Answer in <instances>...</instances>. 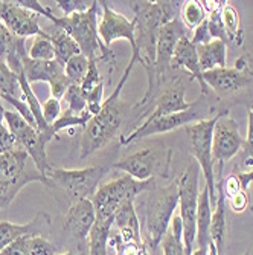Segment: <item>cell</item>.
I'll list each match as a JSON object with an SVG mask.
<instances>
[{
	"mask_svg": "<svg viewBox=\"0 0 253 255\" xmlns=\"http://www.w3.org/2000/svg\"><path fill=\"white\" fill-rule=\"evenodd\" d=\"M0 20L3 25L18 38H28V37H38L46 35L38 23V14L21 6L17 0L11 2H2L0 0Z\"/></svg>",
	"mask_w": 253,
	"mask_h": 255,
	"instance_id": "9a60e30c",
	"label": "cell"
},
{
	"mask_svg": "<svg viewBox=\"0 0 253 255\" xmlns=\"http://www.w3.org/2000/svg\"><path fill=\"white\" fill-rule=\"evenodd\" d=\"M51 41H52L54 49H55V61L63 67L72 57L81 54V49L77 44V41L66 31H63L60 28L54 29V32L51 34Z\"/></svg>",
	"mask_w": 253,
	"mask_h": 255,
	"instance_id": "d4e9b609",
	"label": "cell"
},
{
	"mask_svg": "<svg viewBox=\"0 0 253 255\" xmlns=\"http://www.w3.org/2000/svg\"><path fill=\"white\" fill-rule=\"evenodd\" d=\"M5 123L9 131L14 134L18 147L25 151L34 162L35 170L46 177V173L51 170V164L46 154V144L48 141L44 136L31 124H28L17 112H5Z\"/></svg>",
	"mask_w": 253,
	"mask_h": 255,
	"instance_id": "8fae6325",
	"label": "cell"
},
{
	"mask_svg": "<svg viewBox=\"0 0 253 255\" xmlns=\"http://www.w3.org/2000/svg\"><path fill=\"white\" fill-rule=\"evenodd\" d=\"M249 193L247 191H241L232 197L226 199V202L229 203V206H231V210L235 213V214H241L244 213L247 208H249Z\"/></svg>",
	"mask_w": 253,
	"mask_h": 255,
	"instance_id": "7dc6e473",
	"label": "cell"
},
{
	"mask_svg": "<svg viewBox=\"0 0 253 255\" xmlns=\"http://www.w3.org/2000/svg\"><path fill=\"white\" fill-rule=\"evenodd\" d=\"M102 8L101 20L98 21V34L105 48L110 49V46L116 40H127L131 44V49H136V23L134 20L127 18L124 14L114 11L108 2H99Z\"/></svg>",
	"mask_w": 253,
	"mask_h": 255,
	"instance_id": "5bb4252c",
	"label": "cell"
},
{
	"mask_svg": "<svg viewBox=\"0 0 253 255\" xmlns=\"http://www.w3.org/2000/svg\"><path fill=\"white\" fill-rule=\"evenodd\" d=\"M29 239L31 236H25L15 240L0 252V255H29Z\"/></svg>",
	"mask_w": 253,
	"mask_h": 255,
	"instance_id": "ee69618b",
	"label": "cell"
},
{
	"mask_svg": "<svg viewBox=\"0 0 253 255\" xmlns=\"http://www.w3.org/2000/svg\"><path fill=\"white\" fill-rule=\"evenodd\" d=\"M41 110H43V120H44L46 126L51 127L63 113L61 112V101L51 97L41 104Z\"/></svg>",
	"mask_w": 253,
	"mask_h": 255,
	"instance_id": "ab89813d",
	"label": "cell"
},
{
	"mask_svg": "<svg viewBox=\"0 0 253 255\" xmlns=\"http://www.w3.org/2000/svg\"><path fill=\"white\" fill-rule=\"evenodd\" d=\"M23 72H25V77L31 84L37 81H44L51 84L64 74V67L60 66L55 60L37 61V60H31L28 55L23 58Z\"/></svg>",
	"mask_w": 253,
	"mask_h": 255,
	"instance_id": "7402d4cb",
	"label": "cell"
},
{
	"mask_svg": "<svg viewBox=\"0 0 253 255\" xmlns=\"http://www.w3.org/2000/svg\"><path fill=\"white\" fill-rule=\"evenodd\" d=\"M88 64H90V60L84 54H78L66 63L64 74L72 84H80L87 74Z\"/></svg>",
	"mask_w": 253,
	"mask_h": 255,
	"instance_id": "d6a6232c",
	"label": "cell"
},
{
	"mask_svg": "<svg viewBox=\"0 0 253 255\" xmlns=\"http://www.w3.org/2000/svg\"><path fill=\"white\" fill-rule=\"evenodd\" d=\"M96 223V211L91 199L74 202L64 216V231L72 239L87 246V239Z\"/></svg>",
	"mask_w": 253,
	"mask_h": 255,
	"instance_id": "2e32d148",
	"label": "cell"
},
{
	"mask_svg": "<svg viewBox=\"0 0 253 255\" xmlns=\"http://www.w3.org/2000/svg\"><path fill=\"white\" fill-rule=\"evenodd\" d=\"M178 206L177 180L168 187H153L145 205V248L156 251L168 233L174 211Z\"/></svg>",
	"mask_w": 253,
	"mask_h": 255,
	"instance_id": "277c9868",
	"label": "cell"
},
{
	"mask_svg": "<svg viewBox=\"0 0 253 255\" xmlns=\"http://www.w3.org/2000/svg\"><path fill=\"white\" fill-rule=\"evenodd\" d=\"M171 229L165 234L162 243L164 255H185V246H183V223L180 216H174L171 220Z\"/></svg>",
	"mask_w": 253,
	"mask_h": 255,
	"instance_id": "83f0119b",
	"label": "cell"
},
{
	"mask_svg": "<svg viewBox=\"0 0 253 255\" xmlns=\"http://www.w3.org/2000/svg\"><path fill=\"white\" fill-rule=\"evenodd\" d=\"M206 18H208V14H206L200 0L183 2L180 8V20L188 31H194L195 28H198Z\"/></svg>",
	"mask_w": 253,
	"mask_h": 255,
	"instance_id": "f1b7e54d",
	"label": "cell"
},
{
	"mask_svg": "<svg viewBox=\"0 0 253 255\" xmlns=\"http://www.w3.org/2000/svg\"><path fill=\"white\" fill-rule=\"evenodd\" d=\"M90 120H91V115L88 112H84L83 115H74L71 112L64 110L61 113V117L49 127V134L54 139L63 130L72 128V127H85Z\"/></svg>",
	"mask_w": 253,
	"mask_h": 255,
	"instance_id": "f546056e",
	"label": "cell"
},
{
	"mask_svg": "<svg viewBox=\"0 0 253 255\" xmlns=\"http://www.w3.org/2000/svg\"><path fill=\"white\" fill-rule=\"evenodd\" d=\"M111 228L113 219L107 222H96L87 239V249L81 255H107Z\"/></svg>",
	"mask_w": 253,
	"mask_h": 255,
	"instance_id": "484cf974",
	"label": "cell"
},
{
	"mask_svg": "<svg viewBox=\"0 0 253 255\" xmlns=\"http://www.w3.org/2000/svg\"><path fill=\"white\" fill-rule=\"evenodd\" d=\"M185 94H186L185 83L181 80L174 81L171 86L162 90V94L157 97L156 106L145 121H154L157 118L167 117V115H174V113L186 112L192 109L195 101H186Z\"/></svg>",
	"mask_w": 253,
	"mask_h": 255,
	"instance_id": "d6986e66",
	"label": "cell"
},
{
	"mask_svg": "<svg viewBox=\"0 0 253 255\" xmlns=\"http://www.w3.org/2000/svg\"><path fill=\"white\" fill-rule=\"evenodd\" d=\"M29 255H58L57 246L46 237L35 236L29 239Z\"/></svg>",
	"mask_w": 253,
	"mask_h": 255,
	"instance_id": "f35d334b",
	"label": "cell"
},
{
	"mask_svg": "<svg viewBox=\"0 0 253 255\" xmlns=\"http://www.w3.org/2000/svg\"><path fill=\"white\" fill-rule=\"evenodd\" d=\"M87 97V112L91 115V117H95L98 115L102 109V104H104V83H101L96 89H93L88 94H85Z\"/></svg>",
	"mask_w": 253,
	"mask_h": 255,
	"instance_id": "b9f144b4",
	"label": "cell"
},
{
	"mask_svg": "<svg viewBox=\"0 0 253 255\" xmlns=\"http://www.w3.org/2000/svg\"><path fill=\"white\" fill-rule=\"evenodd\" d=\"M51 229V217L48 213L38 211L35 217L29 223H12V222H0V252L8 248L15 240L25 237V236H41L46 234Z\"/></svg>",
	"mask_w": 253,
	"mask_h": 255,
	"instance_id": "ac0fdd59",
	"label": "cell"
},
{
	"mask_svg": "<svg viewBox=\"0 0 253 255\" xmlns=\"http://www.w3.org/2000/svg\"><path fill=\"white\" fill-rule=\"evenodd\" d=\"M211 220H212V202L209 196V190L204 188L198 196V210H197V236L195 243L197 248L208 249L211 243Z\"/></svg>",
	"mask_w": 253,
	"mask_h": 255,
	"instance_id": "44dd1931",
	"label": "cell"
},
{
	"mask_svg": "<svg viewBox=\"0 0 253 255\" xmlns=\"http://www.w3.org/2000/svg\"><path fill=\"white\" fill-rule=\"evenodd\" d=\"M107 165H91L80 170L54 168L46 173V185L57 187L74 202L91 199L99 188V183L108 173Z\"/></svg>",
	"mask_w": 253,
	"mask_h": 255,
	"instance_id": "5b68a950",
	"label": "cell"
},
{
	"mask_svg": "<svg viewBox=\"0 0 253 255\" xmlns=\"http://www.w3.org/2000/svg\"><path fill=\"white\" fill-rule=\"evenodd\" d=\"M243 255H250V251H246V252H244Z\"/></svg>",
	"mask_w": 253,
	"mask_h": 255,
	"instance_id": "f907efd6",
	"label": "cell"
},
{
	"mask_svg": "<svg viewBox=\"0 0 253 255\" xmlns=\"http://www.w3.org/2000/svg\"><path fill=\"white\" fill-rule=\"evenodd\" d=\"M221 20L223 25L229 38V43H232L237 48L244 44V29H243V23L238 9L231 5L226 3L224 8L221 9Z\"/></svg>",
	"mask_w": 253,
	"mask_h": 255,
	"instance_id": "4316f807",
	"label": "cell"
},
{
	"mask_svg": "<svg viewBox=\"0 0 253 255\" xmlns=\"http://www.w3.org/2000/svg\"><path fill=\"white\" fill-rule=\"evenodd\" d=\"M200 167L194 160L186 167L177 180L178 187V208L180 219L183 223V246H185V255H191L195 245L197 236V210H198V177Z\"/></svg>",
	"mask_w": 253,
	"mask_h": 255,
	"instance_id": "52a82bcc",
	"label": "cell"
},
{
	"mask_svg": "<svg viewBox=\"0 0 253 255\" xmlns=\"http://www.w3.org/2000/svg\"><path fill=\"white\" fill-rule=\"evenodd\" d=\"M171 156L172 151L169 148H144L118 160L113 168L127 173V176L139 182L168 177Z\"/></svg>",
	"mask_w": 253,
	"mask_h": 255,
	"instance_id": "30bf717a",
	"label": "cell"
},
{
	"mask_svg": "<svg viewBox=\"0 0 253 255\" xmlns=\"http://www.w3.org/2000/svg\"><path fill=\"white\" fill-rule=\"evenodd\" d=\"M226 196L221 188V183L217 185V200L215 211L212 213L211 220V242L214 243L217 254L224 255V243H226Z\"/></svg>",
	"mask_w": 253,
	"mask_h": 255,
	"instance_id": "603a6c76",
	"label": "cell"
},
{
	"mask_svg": "<svg viewBox=\"0 0 253 255\" xmlns=\"http://www.w3.org/2000/svg\"><path fill=\"white\" fill-rule=\"evenodd\" d=\"M20 86L17 81V77L11 72V69L0 60V95L3 97H18Z\"/></svg>",
	"mask_w": 253,
	"mask_h": 255,
	"instance_id": "e575fe53",
	"label": "cell"
},
{
	"mask_svg": "<svg viewBox=\"0 0 253 255\" xmlns=\"http://www.w3.org/2000/svg\"><path fill=\"white\" fill-rule=\"evenodd\" d=\"M208 28H209L212 40H221L226 44L229 43V38H227V34H226L224 25H223V20H221V11L208 15Z\"/></svg>",
	"mask_w": 253,
	"mask_h": 255,
	"instance_id": "60d3db41",
	"label": "cell"
},
{
	"mask_svg": "<svg viewBox=\"0 0 253 255\" xmlns=\"http://www.w3.org/2000/svg\"><path fill=\"white\" fill-rule=\"evenodd\" d=\"M66 103H67V112L74 115H83L87 112V97L80 84H71L66 92Z\"/></svg>",
	"mask_w": 253,
	"mask_h": 255,
	"instance_id": "836d02e7",
	"label": "cell"
},
{
	"mask_svg": "<svg viewBox=\"0 0 253 255\" xmlns=\"http://www.w3.org/2000/svg\"><path fill=\"white\" fill-rule=\"evenodd\" d=\"M58 255H81V254H80V252H77V251H67V252L58 254Z\"/></svg>",
	"mask_w": 253,
	"mask_h": 255,
	"instance_id": "681fc988",
	"label": "cell"
},
{
	"mask_svg": "<svg viewBox=\"0 0 253 255\" xmlns=\"http://www.w3.org/2000/svg\"><path fill=\"white\" fill-rule=\"evenodd\" d=\"M189 40H191V43L195 46V48H197V46L208 44V43L214 41L212 37H211L209 28H208V18H206L198 28H195L192 31V37H189Z\"/></svg>",
	"mask_w": 253,
	"mask_h": 255,
	"instance_id": "f6af8a7d",
	"label": "cell"
},
{
	"mask_svg": "<svg viewBox=\"0 0 253 255\" xmlns=\"http://www.w3.org/2000/svg\"><path fill=\"white\" fill-rule=\"evenodd\" d=\"M197 54L201 72L227 67V44L221 40H214L208 44L197 46Z\"/></svg>",
	"mask_w": 253,
	"mask_h": 255,
	"instance_id": "cb8c5ba5",
	"label": "cell"
},
{
	"mask_svg": "<svg viewBox=\"0 0 253 255\" xmlns=\"http://www.w3.org/2000/svg\"><path fill=\"white\" fill-rule=\"evenodd\" d=\"M55 3L64 12V15H71L75 12L87 11L91 5H93V0H91V2H88V0H58Z\"/></svg>",
	"mask_w": 253,
	"mask_h": 255,
	"instance_id": "7bdbcfd3",
	"label": "cell"
},
{
	"mask_svg": "<svg viewBox=\"0 0 253 255\" xmlns=\"http://www.w3.org/2000/svg\"><path fill=\"white\" fill-rule=\"evenodd\" d=\"M28 55L31 60H37V61L55 60V49L51 41V34L34 37L31 48L28 49Z\"/></svg>",
	"mask_w": 253,
	"mask_h": 255,
	"instance_id": "1f68e13d",
	"label": "cell"
},
{
	"mask_svg": "<svg viewBox=\"0 0 253 255\" xmlns=\"http://www.w3.org/2000/svg\"><path fill=\"white\" fill-rule=\"evenodd\" d=\"M136 57L131 55L128 66L125 69V72L118 83V86L114 87L113 94L104 101L102 109L98 115L91 117V120L87 123L84 127L81 142H80V159H87L102 147H105L111 139L116 136L118 130L121 128L122 124V113L119 110V95L130 77V72L133 71V67L136 64Z\"/></svg>",
	"mask_w": 253,
	"mask_h": 255,
	"instance_id": "7a4b0ae2",
	"label": "cell"
},
{
	"mask_svg": "<svg viewBox=\"0 0 253 255\" xmlns=\"http://www.w3.org/2000/svg\"><path fill=\"white\" fill-rule=\"evenodd\" d=\"M203 80L209 89L217 92L218 95H231L250 86L253 74L250 69L238 67H221L203 72Z\"/></svg>",
	"mask_w": 253,
	"mask_h": 255,
	"instance_id": "e0dca14e",
	"label": "cell"
},
{
	"mask_svg": "<svg viewBox=\"0 0 253 255\" xmlns=\"http://www.w3.org/2000/svg\"><path fill=\"white\" fill-rule=\"evenodd\" d=\"M250 211H252V214H253V205L250 206Z\"/></svg>",
	"mask_w": 253,
	"mask_h": 255,
	"instance_id": "816d5d0a",
	"label": "cell"
},
{
	"mask_svg": "<svg viewBox=\"0 0 253 255\" xmlns=\"http://www.w3.org/2000/svg\"><path fill=\"white\" fill-rule=\"evenodd\" d=\"M154 183L156 179L139 182L125 174L116 180H110L104 185H99L98 191L91 197L96 211V222H107L113 219L125 202L136 200L139 194L153 188Z\"/></svg>",
	"mask_w": 253,
	"mask_h": 255,
	"instance_id": "8992f818",
	"label": "cell"
},
{
	"mask_svg": "<svg viewBox=\"0 0 253 255\" xmlns=\"http://www.w3.org/2000/svg\"><path fill=\"white\" fill-rule=\"evenodd\" d=\"M15 150H21L15 141L14 134L9 131L8 127H5L2 131H0V154H5V153H11Z\"/></svg>",
	"mask_w": 253,
	"mask_h": 255,
	"instance_id": "bcb514c9",
	"label": "cell"
},
{
	"mask_svg": "<svg viewBox=\"0 0 253 255\" xmlns=\"http://www.w3.org/2000/svg\"><path fill=\"white\" fill-rule=\"evenodd\" d=\"M244 145V137L240 133V124L229 115V112L218 113V120L212 133V159L218 165V174L223 173L224 165L235 157Z\"/></svg>",
	"mask_w": 253,
	"mask_h": 255,
	"instance_id": "7c38bea8",
	"label": "cell"
},
{
	"mask_svg": "<svg viewBox=\"0 0 253 255\" xmlns=\"http://www.w3.org/2000/svg\"><path fill=\"white\" fill-rule=\"evenodd\" d=\"M217 120H218V113L212 118L201 120L185 127V131L189 137L191 154L194 156V160L198 164L204 176L206 188L209 190L212 205H215L217 200V180L214 173L215 164L212 159V133Z\"/></svg>",
	"mask_w": 253,
	"mask_h": 255,
	"instance_id": "9c48e42d",
	"label": "cell"
},
{
	"mask_svg": "<svg viewBox=\"0 0 253 255\" xmlns=\"http://www.w3.org/2000/svg\"><path fill=\"white\" fill-rule=\"evenodd\" d=\"M244 167L247 171L253 170V107L247 115V137L244 139Z\"/></svg>",
	"mask_w": 253,
	"mask_h": 255,
	"instance_id": "8d00e7d4",
	"label": "cell"
},
{
	"mask_svg": "<svg viewBox=\"0 0 253 255\" xmlns=\"http://www.w3.org/2000/svg\"><path fill=\"white\" fill-rule=\"evenodd\" d=\"M198 101H195L194 107L180 112L174 115H167V117L157 118L154 121H144L139 127L134 128L130 134H125L121 137V145H128L131 142L141 141L144 137H150L154 134H164L172 130H177L180 127H186L192 123L201 121V109H198Z\"/></svg>",
	"mask_w": 253,
	"mask_h": 255,
	"instance_id": "4fadbf2b",
	"label": "cell"
},
{
	"mask_svg": "<svg viewBox=\"0 0 253 255\" xmlns=\"http://www.w3.org/2000/svg\"><path fill=\"white\" fill-rule=\"evenodd\" d=\"M2 95H0V131H2L6 126H5V107H3V104H2Z\"/></svg>",
	"mask_w": 253,
	"mask_h": 255,
	"instance_id": "c3c4849f",
	"label": "cell"
},
{
	"mask_svg": "<svg viewBox=\"0 0 253 255\" xmlns=\"http://www.w3.org/2000/svg\"><path fill=\"white\" fill-rule=\"evenodd\" d=\"M102 81V77L99 74V67H98V61L95 60H90V64H88V69H87V74L85 77L83 78V81L80 83L81 89L84 90V94H88L93 89H96Z\"/></svg>",
	"mask_w": 253,
	"mask_h": 255,
	"instance_id": "74e56055",
	"label": "cell"
},
{
	"mask_svg": "<svg viewBox=\"0 0 253 255\" xmlns=\"http://www.w3.org/2000/svg\"><path fill=\"white\" fill-rule=\"evenodd\" d=\"M28 159L31 157L23 150L0 154V211L14 200L25 185L31 182L46 183V177L37 170H26Z\"/></svg>",
	"mask_w": 253,
	"mask_h": 255,
	"instance_id": "ba28073f",
	"label": "cell"
},
{
	"mask_svg": "<svg viewBox=\"0 0 253 255\" xmlns=\"http://www.w3.org/2000/svg\"><path fill=\"white\" fill-rule=\"evenodd\" d=\"M183 2H130L134 11L136 23V49L131 55L136 57L147 72L148 81L153 77L156 63V46L157 38L167 23L177 18L175 14L180 11Z\"/></svg>",
	"mask_w": 253,
	"mask_h": 255,
	"instance_id": "6da1fadb",
	"label": "cell"
},
{
	"mask_svg": "<svg viewBox=\"0 0 253 255\" xmlns=\"http://www.w3.org/2000/svg\"><path fill=\"white\" fill-rule=\"evenodd\" d=\"M25 40V38H18L15 37L5 25L3 21L0 20V60L5 63L6 57L17 48V46Z\"/></svg>",
	"mask_w": 253,
	"mask_h": 255,
	"instance_id": "d590c367",
	"label": "cell"
},
{
	"mask_svg": "<svg viewBox=\"0 0 253 255\" xmlns=\"http://www.w3.org/2000/svg\"><path fill=\"white\" fill-rule=\"evenodd\" d=\"M98 8H99V2L93 0V5L84 12H75L71 15H61V17H57L51 12L46 18L54 23V28H60L71 35L80 46L81 54H84L88 60H95L98 63L99 61L111 63L116 61V57H114L113 51L105 48L99 38Z\"/></svg>",
	"mask_w": 253,
	"mask_h": 255,
	"instance_id": "3957f363",
	"label": "cell"
},
{
	"mask_svg": "<svg viewBox=\"0 0 253 255\" xmlns=\"http://www.w3.org/2000/svg\"><path fill=\"white\" fill-rule=\"evenodd\" d=\"M171 67L172 69H181L191 75V80L198 81L200 84V90L201 94L206 97L209 95V87L203 80V72L200 69V61H198V54H197V48L191 43L189 37H183L177 48L174 51L172 60H171Z\"/></svg>",
	"mask_w": 253,
	"mask_h": 255,
	"instance_id": "ffe728a7",
	"label": "cell"
},
{
	"mask_svg": "<svg viewBox=\"0 0 253 255\" xmlns=\"http://www.w3.org/2000/svg\"><path fill=\"white\" fill-rule=\"evenodd\" d=\"M253 182V170L252 171H244V173H232L226 179H221V188L224 191L226 199L232 197L241 191H247L249 185Z\"/></svg>",
	"mask_w": 253,
	"mask_h": 255,
	"instance_id": "4dcf8cb0",
	"label": "cell"
}]
</instances>
